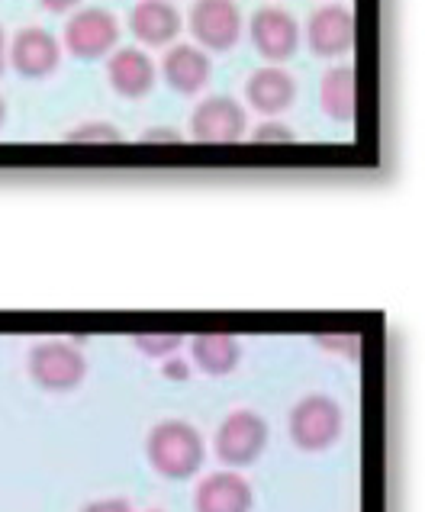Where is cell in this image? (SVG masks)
<instances>
[{"instance_id":"cell-27","label":"cell","mask_w":425,"mask_h":512,"mask_svg":"<svg viewBox=\"0 0 425 512\" xmlns=\"http://www.w3.org/2000/svg\"><path fill=\"white\" fill-rule=\"evenodd\" d=\"M145 512H161V509H145Z\"/></svg>"},{"instance_id":"cell-7","label":"cell","mask_w":425,"mask_h":512,"mask_svg":"<svg viewBox=\"0 0 425 512\" xmlns=\"http://www.w3.org/2000/svg\"><path fill=\"white\" fill-rule=\"evenodd\" d=\"M7 62L20 78L42 81L62 65V42L42 26H23L17 36L7 42Z\"/></svg>"},{"instance_id":"cell-15","label":"cell","mask_w":425,"mask_h":512,"mask_svg":"<svg viewBox=\"0 0 425 512\" xmlns=\"http://www.w3.org/2000/svg\"><path fill=\"white\" fill-rule=\"evenodd\" d=\"M252 500L255 493L239 471H213L194 490L197 512H248Z\"/></svg>"},{"instance_id":"cell-2","label":"cell","mask_w":425,"mask_h":512,"mask_svg":"<svg viewBox=\"0 0 425 512\" xmlns=\"http://www.w3.org/2000/svg\"><path fill=\"white\" fill-rule=\"evenodd\" d=\"M190 36L203 52H229L239 46L245 20L236 0H194L190 7Z\"/></svg>"},{"instance_id":"cell-13","label":"cell","mask_w":425,"mask_h":512,"mask_svg":"<svg viewBox=\"0 0 425 512\" xmlns=\"http://www.w3.org/2000/svg\"><path fill=\"white\" fill-rule=\"evenodd\" d=\"M213 75V62L210 52H203L200 46H190V42H181V46H171L161 58V78L171 87L174 94L194 97L203 87L210 84Z\"/></svg>"},{"instance_id":"cell-1","label":"cell","mask_w":425,"mask_h":512,"mask_svg":"<svg viewBox=\"0 0 425 512\" xmlns=\"http://www.w3.org/2000/svg\"><path fill=\"white\" fill-rule=\"evenodd\" d=\"M145 451L158 474L190 477L203 464V435L187 419H161L145 438Z\"/></svg>"},{"instance_id":"cell-23","label":"cell","mask_w":425,"mask_h":512,"mask_svg":"<svg viewBox=\"0 0 425 512\" xmlns=\"http://www.w3.org/2000/svg\"><path fill=\"white\" fill-rule=\"evenodd\" d=\"M49 13H75L81 7V0H39Z\"/></svg>"},{"instance_id":"cell-17","label":"cell","mask_w":425,"mask_h":512,"mask_svg":"<svg viewBox=\"0 0 425 512\" xmlns=\"http://www.w3.org/2000/svg\"><path fill=\"white\" fill-rule=\"evenodd\" d=\"M190 351H194L197 364L207 374H229L242 355L236 335H229V332H200L190 339Z\"/></svg>"},{"instance_id":"cell-4","label":"cell","mask_w":425,"mask_h":512,"mask_svg":"<svg viewBox=\"0 0 425 512\" xmlns=\"http://www.w3.org/2000/svg\"><path fill=\"white\" fill-rule=\"evenodd\" d=\"M342 432V406L329 393H306L290 409V435L306 451L332 445Z\"/></svg>"},{"instance_id":"cell-11","label":"cell","mask_w":425,"mask_h":512,"mask_svg":"<svg viewBox=\"0 0 425 512\" xmlns=\"http://www.w3.org/2000/svg\"><path fill=\"white\" fill-rule=\"evenodd\" d=\"M181 29H184V17L171 0H139V4L129 10V33L149 49L174 46Z\"/></svg>"},{"instance_id":"cell-10","label":"cell","mask_w":425,"mask_h":512,"mask_svg":"<svg viewBox=\"0 0 425 512\" xmlns=\"http://www.w3.org/2000/svg\"><path fill=\"white\" fill-rule=\"evenodd\" d=\"M268 442V422L255 409H232L216 429V455L226 464H248Z\"/></svg>"},{"instance_id":"cell-20","label":"cell","mask_w":425,"mask_h":512,"mask_svg":"<svg viewBox=\"0 0 425 512\" xmlns=\"http://www.w3.org/2000/svg\"><path fill=\"white\" fill-rule=\"evenodd\" d=\"M297 133H293V126L281 123V120H265L252 129V142H265V145H274V142H293Z\"/></svg>"},{"instance_id":"cell-6","label":"cell","mask_w":425,"mask_h":512,"mask_svg":"<svg viewBox=\"0 0 425 512\" xmlns=\"http://www.w3.org/2000/svg\"><path fill=\"white\" fill-rule=\"evenodd\" d=\"M248 133V110L229 94H213L200 100L194 116H190V136L210 145L239 142Z\"/></svg>"},{"instance_id":"cell-22","label":"cell","mask_w":425,"mask_h":512,"mask_svg":"<svg viewBox=\"0 0 425 512\" xmlns=\"http://www.w3.org/2000/svg\"><path fill=\"white\" fill-rule=\"evenodd\" d=\"M142 142H184V136L171 126H152L142 133Z\"/></svg>"},{"instance_id":"cell-25","label":"cell","mask_w":425,"mask_h":512,"mask_svg":"<svg viewBox=\"0 0 425 512\" xmlns=\"http://www.w3.org/2000/svg\"><path fill=\"white\" fill-rule=\"evenodd\" d=\"M168 371H171V374H187V364H184V361H171V364H168Z\"/></svg>"},{"instance_id":"cell-19","label":"cell","mask_w":425,"mask_h":512,"mask_svg":"<svg viewBox=\"0 0 425 512\" xmlns=\"http://www.w3.org/2000/svg\"><path fill=\"white\" fill-rule=\"evenodd\" d=\"M133 342L145 351V355H168V351H174L178 348L184 339L178 332H139V335H133Z\"/></svg>"},{"instance_id":"cell-9","label":"cell","mask_w":425,"mask_h":512,"mask_svg":"<svg viewBox=\"0 0 425 512\" xmlns=\"http://www.w3.org/2000/svg\"><path fill=\"white\" fill-rule=\"evenodd\" d=\"M306 46L319 58H345L355 49V10L348 4H326L306 20Z\"/></svg>"},{"instance_id":"cell-18","label":"cell","mask_w":425,"mask_h":512,"mask_svg":"<svg viewBox=\"0 0 425 512\" xmlns=\"http://www.w3.org/2000/svg\"><path fill=\"white\" fill-rule=\"evenodd\" d=\"M65 142H84V145H110V142H123L120 126H113L107 120H91L81 123L75 129H68Z\"/></svg>"},{"instance_id":"cell-26","label":"cell","mask_w":425,"mask_h":512,"mask_svg":"<svg viewBox=\"0 0 425 512\" xmlns=\"http://www.w3.org/2000/svg\"><path fill=\"white\" fill-rule=\"evenodd\" d=\"M7 123V100H4V94H0V126Z\"/></svg>"},{"instance_id":"cell-16","label":"cell","mask_w":425,"mask_h":512,"mask_svg":"<svg viewBox=\"0 0 425 512\" xmlns=\"http://www.w3.org/2000/svg\"><path fill=\"white\" fill-rule=\"evenodd\" d=\"M319 107L326 110L332 123H355V107H358V78H355V65L342 62L332 65L319 84Z\"/></svg>"},{"instance_id":"cell-14","label":"cell","mask_w":425,"mask_h":512,"mask_svg":"<svg viewBox=\"0 0 425 512\" xmlns=\"http://www.w3.org/2000/svg\"><path fill=\"white\" fill-rule=\"evenodd\" d=\"M245 100L258 113L277 116L290 110L293 100H297V78L281 65H261L245 81Z\"/></svg>"},{"instance_id":"cell-3","label":"cell","mask_w":425,"mask_h":512,"mask_svg":"<svg viewBox=\"0 0 425 512\" xmlns=\"http://www.w3.org/2000/svg\"><path fill=\"white\" fill-rule=\"evenodd\" d=\"M62 42L75 58L94 62V58H104L116 49V42H120V20L104 7H78L65 23Z\"/></svg>"},{"instance_id":"cell-24","label":"cell","mask_w":425,"mask_h":512,"mask_svg":"<svg viewBox=\"0 0 425 512\" xmlns=\"http://www.w3.org/2000/svg\"><path fill=\"white\" fill-rule=\"evenodd\" d=\"M7 71V29L0 26V75Z\"/></svg>"},{"instance_id":"cell-12","label":"cell","mask_w":425,"mask_h":512,"mask_svg":"<svg viewBox=\"0 0 425 512\" xmlns=\"http://www.w3.org/2000/svg\"><path fill=\"white\" fill-rule=\"evenodd\" d=\"M107 81L120 97L139 100L145 94H152V87L158 81V65L145 49L136 46L113 49L107 62Z\"/></svg>"},{"instance_id":"cell-8","label":"cell","mask_w":425,"mask_h":512,"mask_svg":"<svg viewBox=\"0 0 425 512\" xmlns=\"http://www.w3.org/2000/svg\"><path fill=\"white\" fill-rule=\"evenodd\" d=\"M248 36H252V46L265 62L281 65L293 58L303 33L293 13H287L284 7H258L248 20Z\"/></svg>"},{"instance_id":"cell-5","label":"cell","mask_w":425,"mask_h":512,"mask_svg":"<svg viewBox=\"0 0 425 512\" xmlns=\"http://www.w3.org/2000/svg\"><path fill=\"white\" fill-rule=\"evenodd\" d=\"M87 371L84 351L68 339H46L36 342L29 351V374L49 390H71L81 384Z\"/></svg>"},{"instance_id":"cell-21","label":"cell","mask_w":425,"mask_h":512,"mask_svg":"<svg viewBox=\"0 0 425 512\" xmlns=\"http://www.w3.org/2000/svg\"><path fill=\"white\" fill-rule=\"evenodd\" d=\"M81 512H133V509H129V503L123 500V496H104V500L87 503Z\"/></svg>"}]
</instances>
